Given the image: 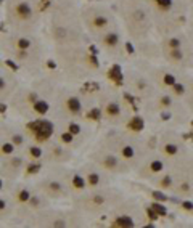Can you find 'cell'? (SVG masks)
<instances>
[{
	"label": "cell",
	"instance_id": "cell-1",
	"mask_svg": "<svg viewBox=\"0 0 193 228\" xmlns=\"http://www.w3.org/2000/svg\"><path fill=\"white\" fill-rule=\"evenodd\" d=\"M28 129L31 132L35 133V138L39 142H45V140L50 138V135L53 133V124L48 121H34V122H29Z\"/></svg>",
	"mask_w": 193,
	"mask_h": 228
},
{
	"label": "cell",
	"instance_id": "cell-2",
	"mask_svg": "<svg viewBox=\"0 0 193 228\" xmlns=\"http://www.w3.org/2000/svg\"><path fill=\"white\" fill-rule=\"evenodd\" d=\"M108 77L111 80H114L116 85H121L122 84V71H121V66L119 64H114L110 71H108Z\"/></svg>",
	"mask_w": 193,
	"mask_h": 228
},
{
	"label": "cell",
	"instance_id": "cell-3",
	"mask_svg": "<svg viewBox=\"0 0 193 228\" xmlns=\"http://www.w3.org/2000/svg\"><path fill=\"white\" fill-rule=\"evenodd\" d=\"M129 127H131L132 130H135V132H140V130H143V121H142V117H138V116H135V117L131 121V124H129Z\"/></svg>",
	"mask_w": 193,
	"mask_h": 228
},
{
	"label": "cell",
	"instance_id": "cell-4",
	"mask_svg": "<svg viewBox=\"0 0 193 228\" xmlns=\"http://www.w3.org/2000/svg\"><path fill=\"white\" fill-rule=\"evenodd\" d=\"M16 11H18V15H19L21 18H28L29 15H31V8H29L26 3H21V5H18Z\"/></svg>",
	"mask_w": 193,
	"mask_h": 228
},
{
	"label": "cell",
	"instance_id": "cell-5",
	"mask_svg": "<svg viewBox=\"0 0 193 228\" xmlns=\"http://www.w3.org/2000/svg\"><path fill=\"white\" fill-rule=\"evenodd\" d=\"M68 108L72 111V113H79V109H81L79 100H77V98H69L68 100Z\"/></svg>",
	"mask_w": 193,
	"mask_h": 228
},
{
	"label": "cell",
	"instance_id": "cell-6",
	"mask_svg": "<svg viewBox=\"0 0 193 228\" xmlns=\"http://www.w3.org/2000/svg\"><path fill=\"white\" fill-rule=\"evenodd\" d=\"M116 225L117 227H134V222H132V218L131 217H119L116 220Z\"/></svg>",
	"mask_w": 193,
	"mask_h": 228
},
{
	"label": "cell",
	"instance_id": "cell-7",
	"mask_svg": "<svg viewBox=\"0 0 193 228\" xmlns=\"http://www.w3.org/2000/svg\"><path fill=\"white\" fill-rule=\"evenodd\" d=\"M34 109L37 111L39 114H45L48 111V104L45 103V101H37V103L34 104Z\"/></svg>",
	"mask_w": 193,
	"mask_h": 228
},
{
	"label": "cell",
	"instance_id": "cell-8",
	"mask_svg": "<svg viewBox=\"0 0 193 228\" xmlns=\"http://www.w3.org/2000/svg\"><path fill=\"white\" fill-rule=\"evenodd\" d=\"M100 88V85L96 82H87V84H84V87H82V92H96V90Z\"/></svg>",
	"mask_w": 193,
	"mask_h": 228
},
{
	"label": "cell",
	"instance_id": "cell-9",
	"mask_svg": "<svg viewBox=\"0 0 193 228\" xmlns=\"http://www.w3.org/2000/svg\"><path fill=\"white\" fill-rule=\"evenodd\" d=\"M106 113L110 114V116H116V114H119V106H117L116 103H111V104H108V108H106Z\"/></svg>",
	"mask_w": 193,
	"mask_h": 228
},
{
	"label": "cell",
	"instance_id": "cell-10",
	"mask_svg": "<svg viewBox=\"0 0 193 228\" xmlns=\"http://www.w3.org/2000/svg\"><path fill=\"white\" fill-rule=\"evenodd\" d=\"M87 117H89V119H93V121H98V119H100V109H98V108H93V109H90L89 114H87Z\"/></svg>",
	"mask_w": 193,
	"mask_h": 228
},
{
	"label": "cell",
	"instance_id": "cell-11",
	"mask_svg": "<svg viewBox=\"0 0 193 228\" xmlns=\"http://www.w3.org/2000/svg\"><path fill=\"white\" fill-rule=\"evenodd\" d=\"M151 207L155 209V211L158 212V214L161 215V217H162V215H166V214H167V212H166V209L162 207V206H161L159 202H155V204H151Z\"/></svg>",
	"mask_w": 193,
	"mask_h": 228
},
{
	"label": "cell",
	"instance_id": "cell-12",
	"mask_svg": "<svg viewBox=\"0 0 193 228\" xmlns=\"http://www.w3.org/2000/svg\"><path fill=\"white\" fill-rule=\"evenodd\" d=\"M105 42H106L108 45H116V44H117V35H116V34H110V35H106Z\"/></svg>",
	"mask_w": 193,
	"mask_h": 228
},
{
	"label": "cell",
	"instance_id": "cell-13",
	"mask_svg": "<svg viewBox=\"0 0 193 228\" xmlns=\"http://www.w3.org/2000/svg\"><path fill=\"white\" fill-rule=\"evenodd\" d=\"M72 183H74V187H76V188H84V180L81 178L79 175H76L74 178H72Z\"/></svg>",
	"mask_w": 193,
	"mask_h": 228
},
{
	"label": "cell",
	"instance_id": "cell-14",
	"mask_svg": "<svg viewBox=\"0 0 193 228\" xmlns=\"http://www.w3.org/2000/svg\"><path fill=\"white\" fill-rule=\"evenodd\" d=\"M146 214H148L150 220H156V218H158V215H159V214H158V212H156L153 207H148V209H146Z\"/></svg>",
	"mask_w": 193,
	"mask_h": 228
},
{
	"label": "cell",
	"instance_id": "cell-15",
	"mask_svg": "<svg viewBox=\"0 0 193 228\" xmlns=\"http://www.w3.org/2000/svg\"><path fill=\"white\" fill-rule=\"evenodd\" d=\"M153 198H155L156 201H166L167 199V196H166V194H162V193H159V191H153Z\"/></svg>",
	"mask_w": 193,
	"mask_h": 228
},
{
	"label": "cell",
	"instance_id": "cell-16",
	"mask_svg": "<svg viewBox=\"0 0 193 228\" xmlns=\"http://www.w3.org/2000/svg\"><path fill=\"white\" fill-rule=\"evenodd\" d=\"M161 169H162V162H161V161H155V162H151V170H153V172H159Z\"/></svg>",
	"mask_w": 193,
	"mask_h": 228
},
{
	"label": "cell",
	"instance_id": "cell-17",
	"mask_svg": "<svg viewBox=\"0 0 193 228\" xmlns=\"http://www.w3.org/2000/svg\"><path fill=\"white\" fill-rule=\"evenodd\" d=\"M122 156H124V158H132V156H134V149H132L131 146H126V148L122 149Z\"/></svg>",
	"mask_w": 193,
	"mask_h": 228
},
{
	"label": "cell",
	"instance_id": "cell-18",
	"mask_svg": "<svg viewBox=\"0 0 193 228\" xmlns=\"http://www.w3.org/2000/svg\"><path fill=\"white\" fill-rule=\"evenodd\" d=\"M156 2H158V5L162 8H169L172 5V0H156Z\"/></svg>",
	"mask_w": 193,
	"mask_h": 228
},
{
	"label": "cell",
	"instance_id": "cell-19",
	"mask_svg": "<svg viewBox=\"0 0 193 228\" xmlns=\"http://www.w3.org/2000/svg\"><path fill=\"white\" fill-rule=\"evenodd\" d=\"M93 24H95L96 28H101V26H105V24H106V19H105V18H95Z\"/></svg>",
	"mask_w": 193,
	"mask_h": 228
},
{
	"label": "cell",
	"instance_id": "cell-20",
	"mask_svg": "<svg viewBox=\"0 0 193 228\" xmlns=\"http://www.w3.org/2000/svg\"><path fill=\"white\" fill-rule=\"evenodd\" d=\"M69 132H71L72 135H76V133H79V132H81V127L77 124H69Z\"/></svg>",
	"mask_w": 193,
	"mask_h": 228
},
{
	"label": "cell",
	"instance_id": "cell-21",
	"mask_svg": "<svg viewBox=\"0 0 193 228\" xmlns=\"http://www.w3.org/2000/svg\"><path fill=\"white\" fill-rule=\"evenodd\" d=\"M40 154H42L40 148H35V146H32V148H31V156H32V158H40Z\"/></svg>",
	"mask_w": 193,
	"mask_h": 228
},
{
	"label": "cell",
	"instance_id": "cell-22",
	"mask_svg": "<svg viewBox=\"0 0 193 228\" xmlns=\"http://www.w3.org/2000/svg\"><path fill=\"white\" fill-rule=\"evenodd\" d=\"M39 169H40L39 164H31V166L28 167V173H35V172H39Z\"/></svg>",
	"mask_w": 193,
	"mask_h": 228
},
{
	"label": "cell",
	"instance_id": "cell-23",
	"mask_svg": "<svg viewBox=\"0 0 193 228\" xmlns=\"http://www.w3.org/2000/svg\"><path fill=\"white\" fill-rule=\"evenodd\" d=\"M164 82L167 84V85H174V84H176V79H174V76L167 74V76H164Z\"/></svg>",
	"mask_w": 193,
	"mask_h": 228
},
{
	"label": "cell",
	"instance_id": "cell-24",
	"mask_svg": "<svg viewBox=\"0 0 193 228\" xmlns=\"http://www.w3.org/2000/svg\"><path fill=\"white\" fill-rule=\"evenodd\" d=\"M61 140H63V142H66V143H71V142H72V133H71V132H68V133H63V135H61Z\"/></svg>",
	"mask_w": 193,
	"mask_h": 228
},
{
	"label": "cell",
	"instance_id": "cell-25",
	"mask_svg": "<svg viewBox=\"0 0 193 228\" xmlns=\"http://www.w3.org/2000/svg\"><path fill=\"white\" fill-rule=\"evenodd\" d=\"M89 183H90V185H96V183H98V175H96V173H90Z\"/></svg>",
	"mask_w": 193,
	"mask_h": 228
},
{
	"label": "cell",
	"instance_id": "cell-26",
	"mask_svg": "<svg viewBox=\"0 0 193 228\" xmlns=\"http://www.w3.org/2000/svg\"><path fill=\"white\" fill-rule=\"evenodd\" d=\"M105 164H106L108 167H114V166H116V159H114L113 156H110V158L105 161Z\"/></svg>",
	"mask_w": 193,
	"mask_h": 228
},
{
	"label": "cell",
	"instance_id": "cell-27",
	"mask_svg": "<svg viewBox=\"0 0 193 228\" xmlns=\"http://www.w3.org/2000/svg\"><path fill=\"white\" fill-rule=\"evenodd\" d=\"M166 153H167V154H176L177 148L174 145H167V146H166Z\"/></svg>",
	"mask_w": 193,
	"mask_h": 228
},
{
	"label": "cell",
	"instance_id": "cell-28",
	"mask_svg": "<svg viewBox=\"0 0 193 228\" xmlns=\"http://www.w3.org/2000/svg\"><path fill=\"white\" fill-rule=\"evenodd\" d=\"M18 44H19L21 48H28V47H29V40H28V39H21Z\"/></svg>",
	"mask_w": 193,
	"mask_h": 228
},
{
	"label": "cell",
	"instance_id": "cell-29",
	"mask_svg": "<svg viewBox=\"0 0 193 228\" xmlns=\"http://www.w3.org/2000/svg\"><path fill=\"white\" fill-rule=\"evenodd\" d=\"M174 90H176V93H179V95H182L183 93V87L182 85H179V84H174Z\"/></svg>",
	"mask_w": 193,
	"mask_h": 228
},
{
	"label": "cell",
	"instance_id": "cell-30",
	"mask_svg": "<svg viewBox=\"0 0 193 228\" xmlns=\"http://www.w3.org/2000/svg\"><path fill=\"white\" fill-rule=\"evenodd\" d=\"M2 149H3V153H7V154H10V153L13 151V146H11L10 143H7V145H3V148H2Z\"/></svg>",
	"mask_w": 193,
	"mask_h": 228
},
{
	"label": "cell",
	"instance_id": "cell-31",
	"mask_svg": "<svg viewBox=\"0 0 193 228\" xmlns=\"http://www.w3.org/2000/svg\"><path fill=\"white\" fill-rule=\"evenodd\" d=\"M5 64H7L8 68H11V69H13V71H16V69H18V66L15 64V63L11 61V59H7V61H5Z\"/></svg>",
	"mask_w": 193,
	"mask_h": 228
},
{
	"label": "cell",
	"instance_id": "cell-32",
	"mask_svg": "<svg viewBox=\"0 0 193 228\" xmlns=\"http://www.w3.org/2000/svg\"><path fill=\"white\" fill-rule=\"evenodd\" d=\"M19 199L21 201H28L29 199V193H28V191H21V193H19Z\"/></svg>",
	"mask_w": 193,
	"mask_h": 228
},
{
	"label": "cell",
	"instance_id": "cell-33",
	"mask_svg": "<svg viewBox=\"0 0 193 228\" xmlns=\"http://www.w3.org/2000/svg\"><path fill=\"white\" fill-rule=\"evenodd\" d=\"M182 206H183V209H187V211H192V209H193V204L190 202V201H185Z\"/></svg>",
	"mask_w": 193,
	"mask_h": 228
},
{
	"label": "cell",
	"instance_id": "cell-34",
	"mask_svg": "<svg viewBox=\"0 0 193 228\" xmlns=\"http://www.w3.org/2000/svg\"><path fill=\"white\" fill-rule=\"evenodd\" d=\"M21 142H23V137H19V135H15V137H13V143L21 145Z\"/></svg>",
	"mask_w": 193,
	"mask_h": 228
},
{
	"label": "cell",
	"instance_id": "cell-35",
	"mask_svg": "<svg viewBox=\"0 0 193 228\" xmlns=\"http://www.w3.org/2000/svg\"><path fill=\"white\" fill-rule=\"evenodd\" d=\"M161 103L164 104V106H169V104H171V98H169V97H164V98L161 100Z\"/></svg>",
	"mask_w": 193,
	"mask_h": 228
},
{
	"label": "cell",
	"instance_id": "cell-36",
	"mask_svg": "<svg viewBox=\"0 0 193 228\" xmlns=\"http://www.w3.org/2000/svg\"><path fill=\"white\" fill-rule=\"evenodd\" d=\"M172 56H174V58H177V59H180V58H182V53H180L179 50H174V52H172Z\"/></svg>",
	"mask_w": 193,
	"mask_h": 228
},
{
	"label": "cell",
	"instance_id": "cell-37",
	"mask_svg": "<svg viewBox=\"0 0 193 228\" xmlns=\"http://www.w3.org/2000/svg\"><path fill=\"white\" fill-rule=\"evenodd\" d=\"M126 48H127V52L131 53V55H132V53H135V52H134V47H132V44H129V42L126 44Z\"/></svg>",
	"mask_w": 193,
	"mask_h": 228
},
{
	"label": "cell",
	"instance_id": "cell-38",
	"mask_svg": "<svg viewBox=\"0 0 193 228\" xmlns=\"http://www.w3.org/2000/svg\"><path fill=\"white\" fill-rule=\"evenodd\" d=\"M90 63H92L93 66H98V59H96V56H95V55L90 56Z\"/></svg>",
	"mask_w": 193,
	"mask_h": 228
},
{
	"label": "cell",
	"instance_id": "cell-39",
	"mask_svg": "<svg viewBox=\"0 0 193 228\" xmlns=\"http://www.w3.org/2000/svg\"><path fill=\"white\" fill-rule=\"evenodd\" d=\"M162 185H164V187H169V185H171V178H169V177H164V180H162Z\"/></svg>",
	"mask_w": 193,
	"mask_h": 228
},
{
	"label": "cell",
	"instance_id": "cell-40",
	"mask_svg": "<svg viewBox=\"0 0 193 228\" xmlns=\"http://www.w3.org/2000/svg\"><path fill=\"white\" fill-rule=\"evenodd\" d=\"M48 5H50V2H48V0H44V2H42V5H40V10H45Z\"/></svg>",
	"mask_w": 193,
	"mask_h": 228
},
{
	"label": "cell",
	"instance_id": "cell-41",
	"mask_svg": "<svg viewBox=\"0 0 193 228\" xmlns=\"http://www.w3.org/2000/svg\"><path fill=\"white\" fill-rule=\"evenodd\" d=\"M177 45H179V40H176V39H172V40H171V47H172V48H176Z\"/></svg>",
	"mask_w": 193,
	"mask_h": 228
},
{
	"label": "cell",
	"instance_id": "cell-42",
	"mask_svg": "<svg viewBox=\"0 0 193 228\" xmlns=\"http://www.w3.org/2000/svg\"><path fill=\"white\" fill-rule=\"evenodd\" d=\"M47 66L50 68V69H55V68H56V64H55L53 61H48V63H47Z\"/></svg>",
	"mask_w": 193,
	"mask_h": 228
},
{
	"label": "cell",
	"instance_id": "cell-43",
	"mask_svg": "<svg viewBox=\"0 0 193 228\" xmlns=\"http://www.w3.org/2000/svg\"><path fill=\"white\" fill-rule=\"evenodd\" d=\"M90 52H92V55H96V53H98V52H96V47H95V45H90Z\"/></svg>",
	"mask_w": 193,
	"mask_h": 228
},
{
	"label": "cell",
	"instance_id": "cell-44",
	"mask_svg": "<svg viewBox=\"0 0 193 228\" xmlns=\"http://www.w3.org/2000/svg\"><path fill=\"white\" fill-rule=\"evenodd\" d=\"M126 100H129V101H131L132 104H135V100H134V98L131 97V95H126Z\"/></svg>",
	"mask_w": 193,
	"mask_h": 228
},
{
	"label": "cell",
	"instance_id": "cell-45",
	"mask_svg": "<svg viewBox=\"0 0 193 228\" xmlns=\"http://www.w3.org/2000/svg\"><path fill=\"white\" fill-rule=\"evenodd\" d=\"M161 117H162V119H164V121H167V119H169V117H171V116H169V114H167V113H164V114H162V116H161Z\"/></svg>",
	"mask_w": 193,
	"mask_h": 228
},
{
	"label": "cell",
	"instance_id": "cell-46",
	"mask_svg": "<svg viewBox=\"0 0 193 228\" xmlns=\"http://www.w3.org/2000/svg\"><path fill=\"white\" fill-rule=\"evenodd\" d=\"M52 188H53V190H60V185L58 183H52Z\"/></svg>",
	"mask_w": 193,
	"mask_h": 228
},
{
	"label": "cell",
	"instance_id": "cell-47",
	"mask_svg": "<svg viewBox=\"0 0 193 228\" xmlns=\"http://www.w3.org/2000/svg\"><path fill=\"white\" fill-rule=\"evenodd\" d=\"M18 164H21L19 159H13V166H18Z\"/></svg>",
	"mask_w": 193,
	"mask_h": 228
},
{
	"label": "cell",
	"instance_id": "cell-48",
	"mask_svg": "<svg viewBox=\"0 0 193 228\" xmlns=\"http://www.w3.org/2000/svg\"><path fill=\"white\" fill-rule=\"evenodd\" d=\"M95 202H98V204L103 202V198H95Z\"/></svg>",
	"mask_w": 193,
	"mask_h": 228
},
{
	"label": "cell",
	"instance_id": "cell-49",
	"mask_svg": "<svg viewBox=\"0 0 193 228\" xmlns=\"http://www.w3.org/2000/svg\"><path fill=\"white\" fill-rule=\"evenodd\" d=\"M5 109H7V106H5L3 103H2V106H0V111H2V113H5Z\"/></svg>",
	"mask_w": 193,
	"mask_h": 228
},
{
	"label": "cell",
	"instance_id": "cell-50",
	"mask_svg": "<svg viewBox=\"0 0 193 228\" xmlns=\"http://www.w3.org/2000/svg\"><path fill=\"white\" fill-rule=\"evenodd\" d=\"M192 125H193V121H192Z\"/></svg>",
	"mask_w": 193,
	"mask_h": 228
}]
</instances>
